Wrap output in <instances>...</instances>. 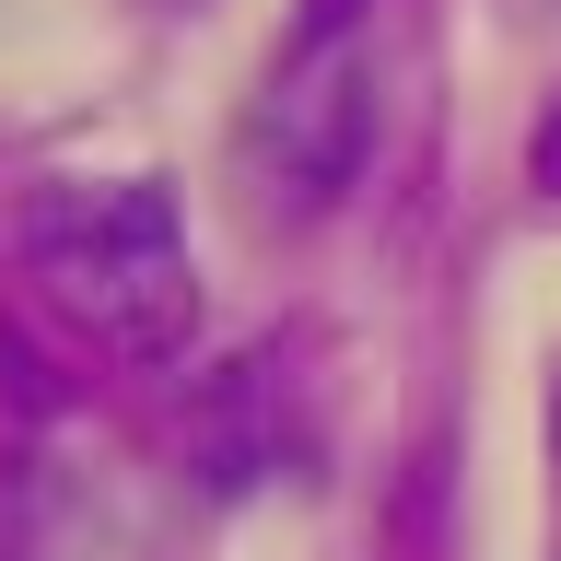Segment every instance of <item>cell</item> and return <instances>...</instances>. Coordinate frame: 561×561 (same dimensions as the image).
<instances>
[{
  "label": "cell",
  "instance_id": "cell-1",
  "mask_svg": "<svg viewBox=\"0 0 561 561\" xmlns=\"http://www.w3.org/2000/svg\"><path fill=\"white\" fill-rule=\"evenodd\" d=\"M24 257L117 363H175L199 328L187 222L152 175H59L24 199Z\"/></svg>",
  "mask_w": 561,
  "mask_h": 561
},
{
  "label": "cell",
  "instance_id": "cell-2",
  "mask_svg": "<svg viewBox=\"0 0 561 561\" xmlns=\"http://www.w3.org/2000/svg\"><path fill=\"white\" fill-rule=\"evenodd\" d=\"M257 140H280L293 187L328 199V187L351 175V152H363V94H351V82H293V94L270 105V129H257Z\"/></svg>",
  "mask_w": 561,
  "mask_h": 561
},
{
  "label": "cell",
  "instance_id": "cell-3",
  "mask_svg": "<svg viewBox=\"0 0 561 561\" xmlns=\"http://www.w3.org/2000/svg\"><path fill=\"white\" fill-rule=\"evenodd\" d=\"M363 12H375V0H305V47H340Z\"/></svg>",
  "mask_w": 561,
  "mask_h": 561
},
{
  "label": "cell",
  "instance_id": "cell-4",
  "mask_svg": "<svg viewBox=\"0 0 561 561\" xmlns=\"http://www.w3.org/2000/svg\"><path fill=\"white\" fill-rule=\"evenodd\" d=\"M526 164H538V187H550V199H561V105H550V117H538V152H526Z\"/></svg>",
  "mask_w": 561,
  "mask_h": 561
},
{
  "label": "cell",
  "instance_id": "cell-5",
  "mask_svg": "<svg viewBox=\"0 0 561 561\" xmlns=\"http://www.w3.org/2000/svg\"><path fill=\"white\" fill-rule=\"evenodd\" d=\"M550 456H561V386H550Z\"/></svg>",
  "mask_w": 561,
  "mask_h": 561
}]
</instances>
